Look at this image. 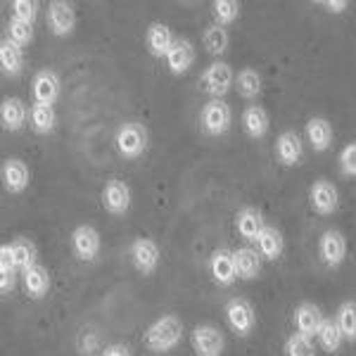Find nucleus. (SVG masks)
Masks as SVG:
<instances>
[{"instance_id": "nucleus-1", "label": "nucleus", "mask_w": 356, "mask_h": 356, "mask_svg": "<svg viewBox=\"0 0 356 356\" xmlns=\"http://www.w3.org/2000/svg\"><path fill=\"white\" fill-rule=\"evenodd\" d=\"M181 337H183V321L174 314H166L145 330V347L150 352L166 354L178 347Z\"/></svg>"}, {"instance_id": "nucleus-2", "label": "nucleus", "mask_w": 356, "mask_h": 356, "mask_svg": "<svg viewBox=\"0 0 356 356\" xmlns=\"http://www.w3.org/2000/svg\"><path fill=\"white\" fill-rule=\"evenodd\" d=\"M233 69L226 62H214L204 69V74L200 76V88L204 90L207 95H211V100H221L223 95L231 90L233 86Z\"/></svg>"}, {"instance_id": "nucleus-3", "label": "nucleus", "mask_w": 356, "mask_h": 356, "mask_svg": "<svg viewBox=\"0 0 356 356\" xmlns=\"http://www.w3.org/2000/svg\"><path fill=\"white\" fill-rule=\"evenodd\" d=\"M117 150L126 159H138L147 150V129L138 122L124 124L117 131Z\"/></svg>"}, {"instance_id": "nucleus-4", "label": "nucleus", "mask_w": 356, "mask_h": 356, "mask_svg": "<svg viewBox=\"0 0 356 356\" xmlns=\"http://www.w3.org/2000/svg\"><path fill=\"white\" fill-rule=\"evenodd\" d=\"M223 314H226V321L235 335L247 337L252 330H254V325H257L254 307H252L247 300H243V297H233V300L226 304Z\"/></svg>"}, {"instance_id": "nucleus-5", "label": "nucleus", "mask_w": 356, "mask_h": 356, "mask_svg": "<svg viewBox=\"0 0 356 356\" xmlns=\"http://www.w3.org/2000/svg\"><path fill=\"white\" fill-rule=\"evenodd\" d=\"M231 122L233 112L223 100H209L202 107V114H200V124H202L204 134L209 136H223L231 129Z\"/></svg>"}, {"instance_id": "nucleus-6", "label": "nucleus", "mask_w": 356, "mask_h": 356, "mask_svg": "<svg viewBox=\"0 0 356 356\" xmlns=\"http://www.w3.org/2000/svg\"><path fill=\"white\" fill-rule=\"evenodd\" d=\"M193 342V352L197 356H221L223 347H226V340H223V332L216 328V325H197L191 335Z\"/></svg>"}, {"instance_id": "nucleus-7", "label": "nucleus", "mask_w": 356, "mask_h": 356, "mask_svg": "<svg viewBox=\"0 0 356 356\" xmlns=\"http://www.w3.org/2000/svg\"><path fill=\"white\" fill-rule=\"evenodd\" d=\"M309 202H312L314 211L321 216H330L337 211V204H340V195H337V188L332 186L325 178H318V181L312 186L309 191Z\"/></svg>"}, {"instance_id": "nucleus-8", "label": "nucleus", "mask_w": 356, "mask_h": 356, "mask_svg": "<svg viewBox=\"0 0 356 356\" xmlns=\"http://www.w3.org/2000/svg\"><path fill=\"white\" fill-rule=\"evenodd\" d=\"M159 257H162L159 254V247L150 238H138L136 243L131 245V259H134V266L143 275H150L157 271Z\"/></svg>"}, {"instance_id": "nucleus-9", "label": "nucleus", "mask_w": 356, "mask_h": 356, "mask_svg": "<svg viewBox=\"0 0 356 356\" xmlns=\"http://www.w3.org/2000/svg\"><path fill=\"white\" fill-rule=\"evenodd\" d=\"M209 271H211V278H214V283L223 285V288L233 285L235 280H238V268H235V252L226 250V247L216 250L214 254H211V259H209Z\"/></svg>"}, {"instance_id": "nucleus-10", "label": "nucleus", "mask_w": 356, "mask_h": 356, "mask_svg": "<svg viewBox=\"0 0 356 356\" xmlns=\"http://www.w3.org/2000/svg\"><path fill=\"white\" fill-rule=\"evenodd\" d=\"M318 254L325 266H340L347 257V240L340 231H325L318 240Z\"/></svg>"}, {"instance_id": "nucleus-11", "label": "nucleus", "mask_w": 356, "mask_h": 356, "mask_svg": "<svg viewBox=\"0 0 356 356\" xmlns=\"http://www.w3.org/2000/svg\"><path fill=\"white\" fill-rule=\"evenodd\" d=\"M102 204H105V209L114 216L126 214L131 207V188L126 186L124 181H119V178L107 181L105 191H102Z\"/></svg>"}, {"instance_id": "nucleus-12", "label": "nucleus", "mask_w": 356, "mask_h": 356, "mask_svg": "<svg viewBox=\"0 0 356 356\" xmlns=\"http://www.w3.org/2000/svg\"><path fill=\"white\" fill-rule=\"evenodd\" d=\"M72 247L79 259L95 261V257L100 254V233L93 226H79L72 233Z\"/></svg>"}, {"instance_id": "nucleus-13", "label": "nucleus", "mask_w": 356, "mask_h": 356, "mask_svg": "<svg viewBox=\"0 0 356 356\" xmlns=\"http://www.w3.org/2000/svg\"><path fill=\"white\" fill-rule=\"evenodd\" d=\"M74 24H76V13L74 8L65 0H53L48 5V26L55 36H67V33L74 31Z\"/></svg>"}, {"instance_id": "nucleus-14", "label": "nucleus", "mask_w": 356, "mask_h": 356, "mask_svg": "<svg viewBox=\"0 0 356 356\" xmlns=\"http://www.w3.org/2000/svg\"><path fill=\"white\" fill-rule=\"evenodd\" d=\"M29 181H31V174H29L26 162L17 157H10L3 162V186L8 193L19 195L29 188Z\"/></svg>"}, {"instance_id": "nucleus-15", "label": "nucleus", "mask_w": 356, "mask_h": 356, "mask_svg": "<svg viewBox=\"0 0 356 356\" xmlns=\"http://www.w3.org/2000/svg\"><path fill=\"white\" fill-rule=\"evenodd\" d=\"M323 314H321V309L316 307L312 302H302L300 307H297L295 312V325H297V332L304 337H318L321 332V325H323Z\"/></svg>"}, {"instance_id": "nucleus-16", "label": "nucleus", "mask_w": 356, "mask_h": 356, "mask_svg": "<svg viewBox=\"0 0 356 356\" xmlns=\"http://www.w3.org/2000/svg\"><path fill=\"white\" fill-rule=\"evenodd\" d=\"M235 228H238L243 240L257 243V238H259V233L266 228V223H264V216L259 209H254V207H243V209L235 214Z\"/></svg>"}, {"instance_id": "nucleus-17", "label": "nucleus", "mask_w": 356, "mask_h": 356, "mask_svg": "<svg viewBox=\"0 0 356 356\" xmlns=\"http://www.w3.org/2000/svg\"><path fill=\"white\" fill-rule=\"evenodd\" d=\"M176 38L174 33H171V29L162 24V22H154L150 24L145 33V45H147V53L152 57H166L171 53V48H174Z\"/></svg>"}, {"instance_id": "nucleus-18", "label": "nucleus", "mask_w": 356, "mask_h": 356, "mask_svg": "<svg viewBox=\"0 0 356 356\" xmlns=\"http://www.w3.org/2000/svg\"><path fill=\"white\" fill-rule=\"evenodd\" d=\"M60 88L62 83L55 72L43 69V72H38L33 76V100L41 102V105H53L57 97H60Z\"/></svg>"}, {"instance_id": "nucleus-19", "label": "nucleus", "mask_w": 356, "mask_h": 356, "mask_svg": "<svg viewBox=\"0 0 356 356\" xmlns=\"http://www.w3.org/2000/svg\"><path fill=\"white\" fill-rule=\"evenodd\" d=\"M302 140L295 131H283L278 136V140H275V157L283 166H297L302 159Z\"/></svg>"}, {"instance_id": "nucleus-20", "label": "nucleus", "mask_w": 356, "mask_h": 356, "mask_svg": "<svg viewBox=\"0 0 356 356\" xmlns=\"http://www.w3.org/2000/svg\"><path fill=\"white\" fill-rule=\"evenodd\" d=\"M26 117H31V110H26L22 97H5L0 105V122H3L5 131H19Z\"/></svg>"}, {"instance_id": "nucleus-21", "label": "nucleus", "mask_w": 356, "mask_h": 356, "mask_svg": "<svg viewBox=\"0 0 356 356\" xmlns=\"http://www.w3.org/2000/svg\"><path fill=\"white\" fill-rule=\"evenodd\" d=\"M193 62H195L193 43L188 41V38H176L171 53L166 55V65H169V72L176 74V76H181V74H186L188 69L193 67Z\"/></svg>"}, {"instance_id": "nucleus-22", "label": "nucleus", "mask_w": 356, "mask_h": 356, "mask_svg": "<svg viewBox=\"0 0 356 356\" xmlns=\"http://www.w3.org/2000/svg\"><path fill=\"white\" fill-rule=\"evenodd\" d=\"M235 268H238V278L254 280L261 273V254L259 250L252 247H238L235 250Z\"/></svg>"}, {"instance_id": "nucleus-23", "label": "nucleus", "mask_w": 356, "mask_h": 356, "mask_svg": "<svg viewBox=\"0 0 356 356\" xmlns=\"http://www.w3.org/2000/svg\"><path fill=\"white\" fill-rule=\"evenodd\" d=\"M307 138L316 152H323L332 145V124L325 117H312L307 122Z\"/></svg>"}, {"instance_id": "nucleus-24", "label": "nucleus", "mask_w": 356, "mask_h": 356, "mask_svg": "<svg viewBox=\"0 0 356 356\" xmlns=\"http://www.w3.org/2000/svg\"><path fill=\"white\" fill-rule=\"evenodd\" d=\"M283 247H285L283 235H280L278 228H273V226H266L259 233V238H257V250H259L261 259H268V261L280 259Z\"/></svg>"}, {"instance_id": "nucleus-25", "label": "nucleus", "mask_w": 356, "mask_h": 356, "mask_svg": "<svg viewBox=\"0 0 356 356\" xmlns=\"http://www.w3.org/2000/svg\"><path fill=\"white\" fill-rule=\"evenodd\" d=\"M22 275H24V290H26L29 297H33V300H41V297L48 295L50 273H48V268H45V266L36 264V266H31L29 271H24Z\"/></svg>"}, {"instance_id": "nucleus-26", "label": "nucleus", "mask_w": 356, "mask_h": 356, "mask_svg": "<svg viewBox=\"0 0 356 356\" xmlns=\"http://www.w3.org/2000/svg\"><path fill=\"white\" fill-rule=\"evenodd\" d=\"M268 114L261 105H250L243 112V129L250 138H264L268 134Z\"/></svg>"}, {"instance_id": "nucleus-27", "label": "nucleus", "mask_w": 356, "mask_h": 356, "mask_svg": "<svg viewBox=\"0 0 356 356\" xmlns=\"http://www.w3.org/2000/svg\"><path fill=\"white\" fill-rule=\"evenodd\" d=\"M0 65H3V72L10 74V76H17L22 72V67H24V53L10 38H5L0 43Z\"/></svg>"}, {"instance_id": "nucleus-28", "label": "nucleus", "mask_w": 356, "mask_h": 356, "mask_svg": "<svg viewBox=\"0 0 356 356\" xmlns=\"http://www.w3.org/2000/svg\"><path fill=\"white\" fill-rule=\"evenodd\" d=\"M15 275H17V266H15L13 247L5 243L0 247V292L3 295H10L15 290Z\"/></svg>"}, {"instance_id": "nucleus-29", "label": "nucleus", "mask_w": 356, "mask_h": 356, "mask_svg": "<svg viewBox=\"0 0 356 356\" xmlns=\"http://www.w3.org/2000/svg\"><path fill=\"white\" fill-rule=\"evenodd\" d=\"M13 247V257H15V266L17 271H29L31 266H36V245L29 238H17L10 243Z\"/></svg>"}, {"instance_id": "nucleus-30", "label": "nucleus", "mask_w": 356, "mask_h": 356, "mask_svg": "<svg viewBox=\"0 0 356 356\" xmlns=\"http://www.w3.org/2000/svg\"><path fill=\"white\" fill-rule=\"evenodd\" d=\"M235 86H238V93L245 97V100H254V97H259L261 93V76L257 69L247 67L243 72L238 74V79H235Z\"/></svg>"}, {"instance_id": "nucleus-31", "label": "nucleus", "mask_w": 356, "mask_h": 356, "mask_svg": "<svg viewBox=\"0 0 356 356\" xmlns=\"http://www.w3.org/2000/svg\"><path fill=\"white\" fill-rule=\"evenodd\" d=\"M202 45L207 48V53L219 57L228 50V31L219 24H211L204 29V36H202Z\"/></svg>"}, {"instance_id": "nucleus-32", "label": "nucleus", "mask_w": 356, "mask_h": 356, "mask_svg": "<svg viewBox=\"0 0 356 356\" xmlns=\"http://www.w3.org/2000/svg\"><path fill=\"white\" fill-rule=\"evenodd\" d=\"M55 122H57V114L53 110V105H41V102H36V105L31 107V129L36 131V134H50V131L55 129Z\"/></svg>"}, {"instance_id": "nucleus-33", "label": "nucleus", "mask_w": 356, "mask_h": 356, "mask_svg": "<svg viewBox=\"0 0 356 356\" xmlns=\"http://www.w3.org/2000/svg\"><path fill=\"white\" fill-rule=\"evenodd\" d=\"M342 340H344V335H342L340 325H337V321L335 318H325L323 325H321V332H318L321 347H323L325 352L335 354V352H340Z\"/></svg>"}, {"instance_id": "nucleus-34", "label": "nucleus", "mask_w": 356, "mask_h": 356, "mask_svg": "<svg viewBox=\"0 0 356 356\" xmlns=\"http://www.w3.org/2000/svg\"><path fill=\"white\" fill-rule=\"evenodd\" d=\"M211 13H214V24L226 29L240 17V3H235V0H214Z\"/></svg>"}, {"instance_id": "nucleus-35", "label": "nucleus", "mask_w": 356, "mask_h": 356, "mask_svg": "<svg viewBox=\"0 0 356 356\" xmlns=\"http://www.w3.org/2000/svg\"><path fill=\"white\" fill-rule=\"evenodd\" d=\"M335 321H337V325H340L344 340H356V302L340 304Z\"/></svg>"}, {"instance_id": "nucleus-36", "label": "nucleus", "mask_w": 356, "mask_h": 356, "mask_svg": "<svg viewBox=\"0 0 356 356\" xmlns=\"http://www.w3.org/2000/svg\"><path fill=\"white\" fill-rule=\"evenodd\" d=\"M285 356H316V347L312 337H304L300 332H292L285 340Z\"/></svg>"}, {"instance_id": "nucleus-37", "label": "nucleus", "mask_w": 356, "mask_h": 356, "mask_svg": "<svg viewBox=\"0 0 356 356\" xmlns=\"http://www.w3.org/2000/svg\"><path fill=\"white\" fill-rule=\"evenodd\" d=\"M8 36L13 43H17L19 48H24V45L33 41V24H26V22H19V19H10Z\"/></svg>"}, {"instance_id": "nucleus-38", "label": "nucleus", "mask_w": 356, "mask_h": 356, "mask_svg": "<svg viewBox=\"0 0 356 356\" xmlns=\"http://www.w3.org/2000/svg\"><path fill=\"white\" fill-rule=\"evenodd\" d=\"M38 5L33 0H15L13 3V19H19V22H26V24H33L38 15Z\"/></svg>"}, {"instance_id": "nucleus-39", "label": "nucleus", "mask_w": 356, "mask_h": 356, "mask_svg": "<svg viewBox=\"0 0 356 356\" xmlns=\"http://www.w3.org/2000/svg\"><path fill=\"white\" fill-rule=\"evenodd\" d=\"M340 169L344 176H356V143H349L340 152Z\"/></svg>"}, {"instance_id": "nucleus-40", "label": "nucleus", "mask_w": 356, "mask_h": 356, "mask_svg": "<svg viewBox=\"0 0 356 356\" xmlns=\"http://www.w3.org/2000/svg\"><path fill=\"white\" fill-rule=\"evenodd\" d=\"M102 356H131V352H129L126 344H110Z\"/></svg>"}, {"instance_id": "nucleus-41", "label": "nucleus", "mask_w": 356, "mask_h": 356, "mask_svg": "<svg viewBox=\"0 0 356 356\" xmlns=\"http://www.w3.org/2000/svg\"><path fill=\"white\" fill-rule=\"evenodd\" d=\"M321 5H323V8H328L330 13H335V15H340L342 10H347V8H349L347 0H335V3H332V0H325V3H321Z\"/></svg>"}]
</instances>
